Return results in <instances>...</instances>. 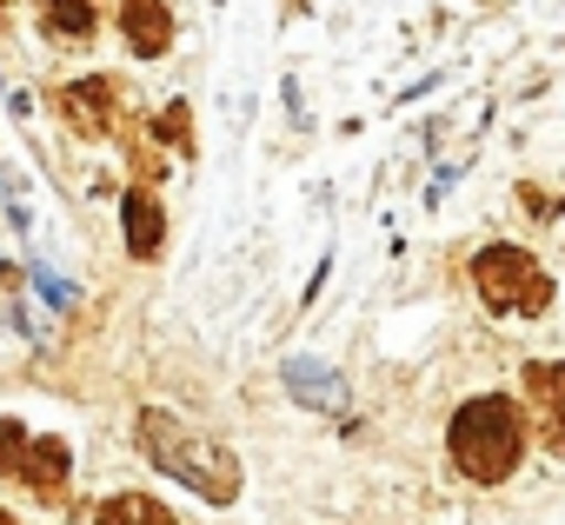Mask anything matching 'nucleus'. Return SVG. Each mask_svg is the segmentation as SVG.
<instances>
[{
    "instance_id": "4",
    "label": "nucleus",
    "mask_w": 565,
    "mask_h": 525,
    "mask_svg": "<svg viewBox=\"0 0 565 525\" xmlns=\"http://www.w3.org/2000/svg\"><path fill=\"white\" fill-rule=\"evenodd\" d=\"M525 406H532L545 452L565 459V366L558 360H525Z\"/></svg>"
},
{
    "instance_id": "10",
    "label": "nucleus",
    "mask_w": 565,
    "mask_h": 525,
    "mask_svg": "<svg viewBox=\"0 0 565 525\" xmlns=\"http://www.w3.org/2000/svg\"><path fill=\"white\" fill-rule=\"evenodd\" d=\"M100 525H173V512L147 492H120V499L100 505Z\"/></svg>"
},
{
    "instance_id": "14",
    "label": "nucleus",
    "mask_w": 565,
    "mask_h": 525,
    "mask_svg": "<svg viewBox=\"0 0 565 525\" xmlns=\"http://www.w3.org/2000/svg\"><path fill=\"white\" fill-rule=\"evenodd\" d=\"M160 133H167V140H173V147H180V153H186V147H193V133H186V100H173V107H167V114H160Z\"/></svg>"
},
{
    "instance_id": "6",
    "label": "nucleus",
    "mask_w": 565,
    "mask_h": 525,
    "mask_svg": "<svg viewBox=\"0 0 565 525\" xmlns=\"http://www.w3.org/2000/svg\"><path fill=\"white\" fill-rule=\"evenodd\" d=\"M287 393L300 399V406H313V413H347V379L327 366V360H287Z\"/></svg>"
},
{
    "instance_id": "16",
    "label": "nucleus",
    "mask_w": 565,
    "mask_h": 525,
    "mask_svg": "<svg viewBox=\"0 0 565 525\" xmlns=\"http://www.w3.org/2000/svg\"><path fill=\"white\" fill-rule=\"evenodd\" d=\"M0 525H14V518H8V512H0Z\"/></svg>"
},
{
    "instance_id": "3",
    "label": "nucleus",
    "mask_w": 565,
    "mask_h": 525,
    "mask_svg": "<svg viewBox=\"0 0 565 525\" xmlns=\"http://www.w3.org/2000/svg\"><path fill=\"white\" fill-rule=\"evenodd\" d=\"M472 280H479V300L492 313H545L552 307V280L539 274V259L519 253V246H479Z\"/></svg>"
},
{
    "instance_id": "7",
    "label": "nucleus",
    "mask_w": 565,
    "mask_h": 525,
    "mask_svg": "<svg viewBox=\"0 0 565 525\" xmlns=\"http://www.w3.org/2000/svg\"><path fill=\"white\" fill-rule=\"evenodd\" d=\"M120 233H127V246H134L140 259L160 253V239H167V213H160V200H153L147 186H134V193L120 200Z\"/></svg>"
},
{
    "instance_id": "1",
    "label": "nucleus",
    "mask_w": 565,
    "mask_h": 525,
    "mask_svg": "<svg viewBox=\"0 0 565 525\" xmlns=\"http://www.w3.org/2000/svg\"><path fill=\"white\" fill-rule=\"evenodd\" d=\"M140 452H147L167 479L193 485V492L213 499V505H233V499H239V459H233L226 446L186 432L167 406H147V413H140Z\"/></svg>"
},
{
    "instance_id": "11",
    "label": "nucleus",
    "mask_w": 565,
    "mask_h": 525,
    "mask_svg": "<svg viewBox=\"0 0 565 525\" xmlns=\"http://www.w3.org/2000/svg\"><path fill=\"white\" fill-rule=\"evenodd\" d=\"M47 34L54 41H87L94 34V0H47Z\"/></svg>"
},
{
    "instance_id": "5",
    "label": "nucleus",
    "mask_w": 565,
    "mask_h": 525,
    "mask_svg": "<svg viewBox=\"0 0 565 525\" xmlns=\"http://www.w3.org/2000/svg\"><path fill=\"white\" fill-rule=\"evenodd\" d=\"M120 34L140 61H160L167 41H173V14H167V0H120Z\"/></svg>"
},
{
    "instance_id": "2",
    "label": "nucleus",
    "mask_w": 565,
    "mask_h": 525,
    "mask_svg": "<svg viewBox=\"0 0 565 525\" xmlns=\"http://www.w3.org/2000/svg\"><path fill=\"white\" fill-rule=\"evenodd\" d=\"M446 446H452V465H459L472 485H499V479H512V465L525 459V419H519V406H512L505 393H486V399H466V406L452 413Z\"/></svg>"
},
{
    "instance_id": "13",
    "label": "nucleus",
    "mask_w": 565,
    "mask_h": 525,
    "mask_svg": "<svg viewBox=\"0 0 565 525\" xmlns=\"http://www.w3.org/2000/svg\"><path fill=\"white\" fill-rule=\"evenodd\" d=\"M28 446H34V432H28L21 419H0V472H21Z\"/></svg>"
},
{
    "instance_id": "15",
    "label": "nucleus",
    "mask_w": 565,
    "mask_h": 525,
    "mask_svg": "<svg viewBox=\"0 0 565 525\" xmlns=\"http://www.w3.org/2000/svg\"><path fill=\"white\" fill-rule=\"evenodd\" d=\"M519 200H525V213H539V219H545V213H558V200H545V193H539V186H525V193H519Z\"/></svg>"
},
{
    "instance_id": "12",
    "label": "nucleus",
    "mask_w": 565,
    "mask_h": 525,
    "mask_svg": "<svg viewBox=\"0 0 565 525\" xmlns=\"http://www.w3.org/2000/svg\"><path fill=\"white\" fill-rule=\"evenodd\" d=\"M34 293H41L54 313H74V307H81V287H74V280H61L54 267H41V259H34Z\"/></svg>"
},
{
    "instance_id": "8",
    "label": "nucleus",
    "mask_w": 565,
    "mask_h": 525,
    "mask_svg": "<svg viewBox=\"0 0 565 525\" xmlns=\"http://www.w3.org/2000/svg\"><path fill=\"white\" fill-rule=\"evenodd\" d=\"M107 81H74V87H61V114H67V127L74 133H107Z\"/></svg>"
},
{
    "instance_id": "9",
    "label": "nucleus",
    "mask_w": 565,
    "mask_h": 525,
    "mask_svg": "<svg viewBox=\"0 0 565 525\" xmlns=\"http://www.w3.org/2000/svg\"><path fill=\"white\" fill-rule=\"evenodd\" d=\"M21 479H28L34 492H61V485H67V446H61V439H34L28 459H21Z\"/></svg>"
}]
</instances>
